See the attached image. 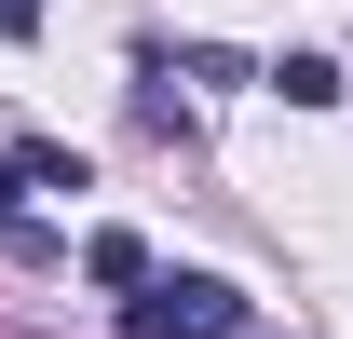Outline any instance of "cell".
Listing matches in <instances>:
<instances>
[{
  "instance_id": "5",
  "label": "cell",
  "mask_w": 353,
  "mask_h": 339,
  "mask_svg": "<svg viewBox=\"0 0 353 339\" xmlns=\"http://www.w3.org/2000/svg\"><path fill=\"white\" fill-rule=\"evenodd\" d=\"M14 163H28V190H95V176H82V150H54V136H28Z\"/></svg>"
},
{
  "instance_id": "3",
  "label": "cell",
  "mask_w": 353,
  "mask_h": 339,
  "mask_svg": "<svg viewBox=\"0 0 353 339\" xmlns=\"http://www.w3.org/2000/svg\"><path fill=\"white\" fill-rule=\"evenodd\" d=\"M82 285L136 298V285H150V245H136V231H82Z\"/></svg>"
},
{
  "instance_id": "6",
  "label": "cell",
  "mask_w": 353,
  "mask_h": 339,
  "mask_svg": "<svg viewBox=\"0 0 353 339\" xmlns=\"http://www.w3.org/2000/svg\"><path fill=\"white\" fill-rule=\"evenodd\" d=\"M28 28H41V0H0V41H28Z\"/></svg>"
},
{
  "instance_id": "2",
  "label": "cell",
  "mask_w": 353,
  "mask_h": 339,
  "mask_svg": "<svg viewBox=\"0 0 353 339\" xmlns=\"http://www.w3.org/2000/svg\"><path fill=\"white\" fill-rule=\"evenodd\" d=\"M0 245H14V258H68V231L28 217V163H14V150H0Z\"/></svg>"
},
{
  "instance_id": "1",
  "label": "cell",
  "mask_w": 353,
  "mask_h": 339,
  "mask_svg": "<svg viewBox=\"0 0 353 339\" xmlns=\"http://www.w3.org/2000/svg\"><path fill=\"white\" fill-rule=\"evenodd\" d=\"M123 339H245V285H218V271H150L123 312Z\"/></svg>"
},
{
  "instance_id": "4",
  "label": "cell",
  "mask_w": 353,
  "mask_h": 339,
  "mask_svg": "<svg viewBox=\"0 0 353 339\" xmlns=\"http://www.w3.org/2000/svg\"><path fill=\"white\" fill-rule=\"evenodd\" d=\"M272 95H285V109H326V95H340V68H326V54H285V68H272Z\"/></svg>"
}]
</instances>
